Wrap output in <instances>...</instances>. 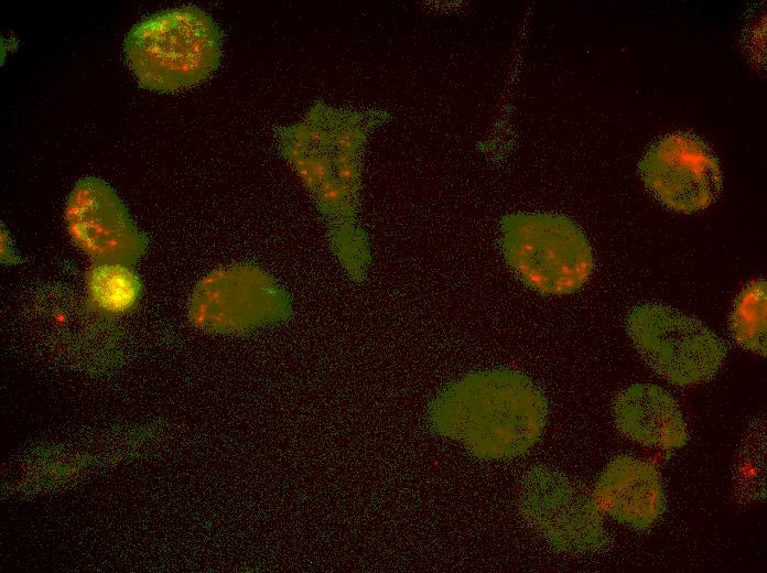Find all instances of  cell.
<instances>
[{
  "instance_id": "obj_1",
  "label": "cell",
  "mask_w": 767,
  "mask_h": 573,
  "mask_svg": "<svg viewBox=\"0 0 767 573\" xmlns=\"http://www.w3.org/2000/svg\"><path fill=\"white\" fill-rule=\"evenodd\" d=\"M387 110L315 100L295 122L273 129L280 156L296 173L326 226L332 252L354 281L365 279L370 246L360 218L364 156Z\"/></svg>"
},
{
  "instance_id": "obj_2",
  "label": "cell",
  "mask_w": 767,
  "mask_h": 573,
  "mask_svg": "<svg viewBox=\"0 0 767 573\" xmlns=\"http://www.w3.org/2000/svg\"><path fill=\"white\" fill-rule=\"evenodd\" d=\"M547 418L541 389L525 374L504 367L457 379L430 407L432 426L484 458L527 453L540 439Z\"/></svg>"
},
{
  "instance_id": "obj_3",
  "label": "cell",
  "mask_w": 767,
  "mask_h": 573,
  "mask_svg": "<svg viewBox=\"0 0 767 573\" xmlns=\"http://www.w3.org/2000/svg\"><path fill=\"white\" fill-rule=\"evenodd\" d=\"M223 32L197 6L169 8L137 22L123 42L140 87L174 93L206 80L219 66Z\"/></svg>"
},
{
  "instance_id": "obj_4",
  "label": "cell",
  "mask_w": 767,
  "mask_h": 573,
  "mask_svg": "<svg viewBox=\"0 0 767 573\" xmlns=\"http://www.w3.org/2000/svg\"><path fill=\"white\" fill-rule=\"evenodd\" d=\"M499 246L515 275L543 295L580 290L594 269L592 246L582 228L565 215L516 212L500 220Z\"/></svg>"
},
{
  "instance_id": "obj_5",
  "label": "cell",
  "mask_w": 767,
  "mask_h": 573,
  "mask_svg": "<svg viewBox=\"0 0 767 573\" xmlns=\"http://www.w3.org/2000/svg\"><path fill=\"white\" fill-rule=\"evenodd\" d=\"M626 331L646 364L672 385L687 387L716 375L726 357L722 338L700 320L661 303H640Z\"/></svg>"
},
{
  "instance_id": "obj_6",
  "label": "cell",
  "mask_w": 767,
  "mask_h": 573,
  "mask_svg": "<svg viewBox=\"0 0 767 573\" xmlns=\"http://www.w3.org/2000/svg\"><path fill=\"white\" fill-rule=\"evenodd\" d=\"M291 301L280 282L264 269L237 263L215 269L195 286L188 314L204 329L248 332L282 322Z\"/></svg>"
},
{
  "instance_id": "obj_7",
  "label": "cell",
  "mask_w": 767,
  "mask_h": 573,
  "mask_svg": "<svg viewBox=\"0 0 767 573\" xmlns=\"http://www.w3.org/2000/svg\"><path fill=\"white\" fill-rule=\"evenodd\" d=\"M520 501L526 520L560 552L594 553L608 543L593 494L558 471L543 466L529 471Z\"/></svg>"
},
{
  "instance_id": "obj_8",
  "label": "cell",
  "mask_w": 767,
  "mask_h": 573,
  "mask_svg": "<svg viewBox=\"0 0 767 573\" xmlns=\"http://www.w3.org/2000/svg\"><path fill=\"white\" fill-rule=\"evenodd\" d=\"M638 171L653 197L677 213L703 210L722 191L719 159L705 141L688 132L656 140L640 159Z\"/></svg>"
},
{
  "instance_id": "obj_9",
  "label": "cell",
  "mask_w": 767,
  "mask_h": 573,
  "mask_svg": "<svg viewBox=\"0 0 767 573\" xmlns=\"http://www.w3.org/2000/svg\"><path fill=\"white\" fill-rule=\"evenodd\" d=\"M67 230L74 244L97 261L132 264L147 247L114 188L105 181L86 176L68 195L65 207Z\"/></svg>"
},
{
  "instance_id": "obj_10",
  "label": "cell",
  "mask_w": 767,
  "mask_h": 573,
  "mask_svg": "<svg viewBox=\"0 0 767 573\" xmlns=\"http://www.w3.org/2000/svg\"><path fill=\"white\" fill-rule=\"evenodd\" d=\"M593 497L603 513L636 530L652 527L667 507L658 469L629 455H618L605 466Z\"/></svg>"
},
{
  "instance_id": "obj_11",
  "label": "cell",
  "mask_w": 767,
  "mask_h": 573,
  "mask_svg": "<svg viewBox=\"0 0 767 573\" xmlns=\"http://www.w3.org/2000/svg\"><path fill=\"white\" fill-rule=\"evenodd\" d=\"M613 415L619 432L641 445L676 450L688 442L680 406L659 386L634 383L626 387L614 400Z\"/></svg>"
},
{
  "instance_id": "obj_12",
  "label": "cell",
  "mask_w": 767,
  "mask_h": 573,
  "mask_svg": "<svg viewBox=\"0 0 767 573\" xmlns=\"http://www.w3.org/2000/svg\"><path fill=\"white\" fill-rule=\"evenodd\" d=\"M87 293L93 305L107 314L130 311L142 292L140 277L131 264L119 261H97L88 271Z\"/></svg>"
},
{
  "instance_id": "obj_13",
  "label": "cell",
  "mask_w": 767,
  "mask_h": 573,
  "mask_svg": "<svg viewBox=\"0 0 767 573\" xmlns=\"http://www.w3.org/2000/svg\"><path fill=\"white\" fill-rule=\"evenodd\" d=\"M766 281L757 279L737 294L728 316L730 333L736 344L763 357H766Z\"/></svg>"
}]
</instances>
